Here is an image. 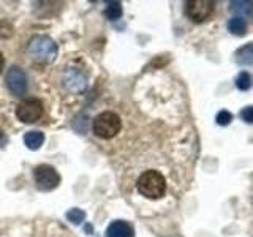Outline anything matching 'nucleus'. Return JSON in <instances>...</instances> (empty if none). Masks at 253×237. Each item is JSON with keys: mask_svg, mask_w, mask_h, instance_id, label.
I'll return each mask as SVG.
<instances>
[{"mask_svg": "<svg viewBox=\"0 0 253 237\" xmlns=\"http://www.w3.org/2000/svg\"><path fill=\"white\" fill-rule=\"evenodd\" d=\"M57 44L54 43V40L44 35H38L30 40L27 54L34 62L40 63H51L57 57Z\"/></svg>", "mask_w": 253, "mask_h": 237, "instance_id": "nucleus-1", "label": "nucleus"}, {"mask_svg": "<svg viewBox=\"0 0 253 237\" xmlns=\"http://www.w3.org/2000/svg\"><path fill=\"white\" fill-rule=\"evenodd\" d=\"M138 192L149 199H158L166 192V180L158 171H146L138 179Z\"/></svg>", "mask_w": 253, "mask_h": 237, "instance_id": "nucleus-2", "label": "nucleus"}, {"mask_svg": "<svg viewBox=\"0 0 253 237\" xmlns=\"http://www.w3.org/2000/svg\"><path fill=\"white\" fill-rule=\"evenodd\" d=\"M122 120L116 113L105 111V113L98 114L93 120V133L101 139H111L121 131Z\"/></svg>", "mask_w": 253, "mask_h": 237, "instance_id": "nucleus-3", "label": "nucleus"}, {"mask_svg": "<svg viewBox=\"0 0 253 237\" xmlns=\"http://www.w3.org/2000/svg\"><path fill=\"white\" fill-rule=\"evenodd\" d=\"M35 184L43 192H51V190L57 188L60 184V176L52 166L49 164H40L34 171Z\"/></svg>", "mask_w": 253, "mask_h": 237, "instance_id": "nucleus-4", "label": "nucleus"}, {"mask_svg": "<svg viewBox=\"0 0 253 237\" xmlns=\"http://www.w3.org/2000/svg\"><path fill=\"white\" fill-rule=\"evenodd\" d=\"M43 116V103L37 98L21 101L16 108V117L24 123H34Z\"/></svg>", "mask_w": 253, "mask_h": 237, "instance_id": "nucleus-5", "label": "nucleus"}, {"mask_svg": "<svg viewBox=\"0 0 253 237\" xmlns=\"http://www.w3.org/2000/svg\"><path fill=\"white\" fill-rule=\"evenodd\" d=\"M213 10H215V2L212 0H190L185 3V14L193 22H203L209 19Z\"/></svg>", "mask_w": 253, "mask_h": 237, "instance_id": "nucleus-6", "label": "nucleus"}, {"mask_svg": "<svg viewBox=\"0 0 253 237\" xmlns=\"http://www.w3.org/2000/svg\"><path fill=\"white\" fill-rule=\"evenodd\" d=\"M6 85L10 92L16 97H21L27 92V76L26 73L18 68V67H13L8 70V75H6Z\"/></svg>", "mask_w": 253, "mask_h": 237, "instance_id": "nucleus-7", "label": "nucleus"}, {"mask_svg": "<svg viewBox=\"0 0 253 237\" xmlns=\"http://www.w3.org/2000/svg\"><path fill=\"white\" fill-rule=\"evenodd\" d=\"M63 84H65L67 90L81 93L87 87V75L79 68H68L63 76Z\"/></svg>", "mask_w": 253, "mask_h": 237, "instance_id": "nucleus-8", "label": "nucleus"}, {"mask_svg": "<svg viewBox=\"0 0 253 237\" xmlns=\"http://www.w3.org/2000/svg\"><path fill=\"white\" fill-rule=\"evenodd\" d=\"M106 237H134V231L131 225H128L126 221L117 220L109 225L106 231Z\"/></svg>", "mask_w": 253, "mask_h": 237, "instance_id": "nucleus-9", "label": "nucleus"}, {"mask_svg": "<svg viewBox=\"0 0 253 237\" xmlns=\"http://www.w3.org/2000/svg\"><path fill=\"white\" fill-rule=\"evenodd\" d=\"M236 60L241 65H253V43L242 46L236 52Z\"/></svg>", "mask_w": 253, "mask_h": 237, "instance_id": "nucleus-10", "label": "nucleus"}, {"mask_svg": "<svg viewBox=\"0 0 253 237\" xmlns=\"http://www.w3.org/2000/svg\"><path fill=\"white\" fill-rule=\"evenodd\" d=\"M24 142L30 150H38L44 142V134L42 131H29L24 136Z\"/></svg>", "mask_w": 253, "mask_h": 237, "instance_id": "nucleus-11", "label": "nucleus"}, {"mask_svg": "<svg viewBox=\"0 0 253 237\" xmlns=\"http://www.w3.org/2000/svg\"><path fill=\"white\" fill-rule=\"evenodd\" d=\"M229 5H231V11L241 14V18L253 14V2H249V0H234Z\"/></svg>", "mask_w": 253, "mask_h": 237, "instance_id": "nucleus-12", "label": "nucleus"}, {"mask_svg": "<svg viewBox=\"0 0 253 237\" xmlns=\"http://www.w3.org/2000/svg\"><path fill=\"white\" fill-rule=\"evenodd\" d=\"M228 29H229L231 34L242 37V35H245V32H247V22H245L242 18H239V16H236V18L229 19Z\"/></svg>", "mask_w": 253, "mask_h": 237, "instance_id": "nucleus-13", "label": "nucleus"}, {"mask_svg": "<svg viewBox=\"0 0 253 237\" xmlns=\"http://www.w3.org/2000/svg\"><path fill=\"white\" fill-rule=\"evenodd\" d=\"M105 16L109 21H116L122 16V5L119 2H109L106 10H105Z\"/></svg>", "mask_w": 253, "mask_h": 237, "instance_id": "nucleus-14", "label": "nucleus"}, {"mask_svg": "<svg viewBox=\"0 0 253 237\" xmlns=\"http://www.w3.org/2000/svg\"><path fill=\"white\" fill-rule=\"evenodd\" d=\"M236 85H237V89L239 90H249L250 89V85H252V78L250 75L247 73V71H242V73L237 76L236 79Z\"/></svg>", "mask_w": 253, "mask_h": 237, "instance_id": "nucleus-15", "label": "nucleus"}, {"mask_svg": "<svg viewBox=\"0 0 253 237\" xmlns=\"http://www.w3.org/2000/svg\"><path fill=\"white\" fill-rule=\"evenodd\" d=\"M67 218L70 221H73L75 225H79L85 218V213L81 209H71L70 212H67Z\"/></svg>", "mask_w": 253, "mask_h": 237, "instance_id": "nucleus-16", "label": "nucleus"}, {"mask_svg": "<svg viewBox=\"0 0 253 237\" xmlns=\"http://www.w3.org/2000/svg\"><path fill=\"white\" fill-rule=\"evenodd\" d=\"M217 123L218 125H229L231 123V120H233V114L231 113H228V111H220V113L217 114Z\"/></svg>", "mask_w": 253, "mask_h": 237, "instance_id": "nucleus-17", "label": "nucleus"}, {"mask_svg": "<svg viewBox=\"0 0 253 237\" xmlns=\"http://www.w3.org/2000/svg\"><path fill=\"white\" fill-rule=\"evenodd\" d=\"M241 117L247 123H253V106H247L241 111Z\"/></svg>", "mask_w": 253, "mask_h": 237, "instance_id": "nucleus-18", "label": "nucleus"}, {"mask_svg": "<svg viewBox=\"0 0 253 237\" xmlns=\"http://www.w3.org/2000/svg\"><path fill=\"white\" fill-rule=\"evenodd\" d=\"M2 68H3V55L0 52V71H2Z\"/></svg>", "mask_w": 253, "mask_h": 237, "instance_id": "nucleus-19", "label": "nucleus"}, {"mask_svg": "<svg viewBox=\"0 0 253 237\" xmlns=\"http://www.w3.org/2000/svg\"><path fill=\"white\" fill-rule=\"evenodd\" d=\"M0 138H2V130H0Z\"/></svg>", "mask_w": 253, "mask_h": 237, "instance_id": "nucleus-20", "label": "nucleus"}]
</instances>
